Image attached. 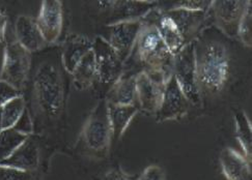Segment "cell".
<instances>
[{
  "label": "cell",
  "instance_id": "obj_5",
  "mask_svg": "<svg viewBox=\"0 0 252 180\" xmlns=\"http://www.w3.org/2000/svg\"><path fill=\"white\" fill-rule=\"evenodd\" d=\"M80 140L86 153L99 159L106 158L109 154L112 142L111 126L108 115L107 102L103 98L86 118L81 130Z\"/></svg>",
  "mask_w": 252,
  "mask_h": 180
},
{
  "label": "cell",
  "instance_id": "obj_24",
  "mask_svg": "<svg viewBox=\"0 0 252 180\" xmlns=\"http://www.w3.org/2000/svg\"><path fill=\"white\" fill-rule=\"evenodd\" d=\"M235 128L236 137L239 144L243 150L244 156L251 162L252 156V128L251 122L243 110H238L235 112Z\"/></svg>",
  "mask_w": 252,
  "mask_h": 180
},
{
  "label": "cell",
  "instance_id": "obj_8",
  "mask_svg": "<svg viewBox=\"0 0 252 180\" xmlns=\"http://www.w3.org/2000/svg\"><path fill=\"white\" fill-rule=\"evenodd\" d=\"M93 52L95 60L96 82L110 87L125 74L126 63L103 36L93 41Z\"/></svg>",
  "mask_w": 252,
  "mask_h": 180
},
{
  "label": "cell",
  "instance_id": "obj_13",
  "mask_svg": "<svg viewBox=\"0 0 252 180\" xmlns=\"http://www.w3.org/2000/svg\"><path fill=\"white\" fill-rule=\"evenodd\" d=\"M37 27L46 43L49 46H55L60 41L63 29V3L58 0L43 1L38 16L35 18Z\"/></svg>",
  "mask_w": 252,
  "mask_h": 180
},
{
  "label": "cell",
  "instance_id": "obj_16",
  "mask_svg": "<svg viewBox=\"0 0 252 180\" xmlns=\"http://www.w3.org/2000/svg\"><path fill=\"white\" fill-rule=\"evenodd\" d=\"M40 145L34 134H32L11 156L4 159L0 165L25 170V171H37L40 170Z\"/></svg>",
  "mask_w": 252,
  "mask_h": 180
},
{
  "label": "cell",
  "instance_id": "obj_1",
  "mask_svg": "<svg viewBox=\"0 0 252 180\" xmlns=\"http://www.w3.org/2000/svg\"><path fill=\"white\" fill-rule=\"evenodd\" d=\"M27 80L26 108L32 127L51 126L65 114L70 96L71 75L63 69L61 49L49 46L34 53ZM24 92V91H23Z\"/></svg>",
  "mask_w": 252,
  "mask_h": 180
},
{
  "label": "cell",
  "instance_id": "obj_31",
  "mask_svg": "<svg viewBox=\"0 0 252 180\" xmlns=\"http://www.w3.org/2000/svg\"><path fill=\"white\" fill-rule=\"evenodd\" d=\"M7 28V16L0 9V43L5 42V34Z\"/></svg>",
  "mask_w": 252,
  "mask_h": 180
},
{
  "label": "cell",
  "instance_id": "obj_9",
  "mask_svg": "<svg viewBox=\"0 0 252 180\" xmlns=\"http://www.w3.org/2000/svg\"><path fill=\"white\" fill-rule=\"evenodd\" d=\"M166 79L145 71L136 73V102L139 112L155 116L159 109Z\"/></svg>",
  "mask_w": 252,
  "mask_h": 180
},
{
  "label": "cell",
  "instance_id": "obj_17",
  "mask_svg": "<svg viewBox=\"0 0 252 180\" xmlns=\"http://www.w3.org/2000/svg\"><path fill=\"white\" fill-rule=\"evenodd\" d=\"M219 163L226 180H251V162L234 148L222 150Z\"/></svg>",
  "mask_w": 252,
  "mask_h": 180
},
{
  "label": "cell",
  "instance_id": "obj_22",
  "mask_svg": "<svg viewBox=\"0 0 252 180\" xmlns=\"http://www.w3.org/2000/svg\"><path fill=\"white\" fill-rule=\"evenodd\" d=\"M27 111L23 96L13 99L0 106V131L15 128Z\"/></svg>",
  "mask_w": 252,
  "mask_h": 180
},
{
  "label": "cell",
  "instance_id": "obj_25",
  "mask_svg": "<svg viewBox=\"0 0 252 180\" xmlns=\"http://www.w3.org/2000/svg\"><path fill=\"white\" fill-rule=\"evenodd\" d=\"M252 2L249 1L244 12L243 17L239 24L237 39L243 44L246 48L251 49L252 47Z\"/></svg>",
  "mask_w": 252,
  "mask_h": 180
},
{
  "label": "cell",
  "instance_id": "obj_10",
  "mask_svg": "<svg viewBox=\"0 0 252 180\" xmlns=\"http://www.w3.org/2000/svg\"><path fill=\"white\" fill-rule=\"evenodd\" d=\"M190 107H192L191 103L171 75L165 82L160 106L155 114V119L160 123L179 120L188 114Z\"/></svg>",
  "mask_w": 252,
  "mask_h": 180
},
{
  "label": "cell",
  "instance_id": "obj_21",
  "mask_svg": "<svg viewBox=\"0 0 252 180\" xmlns=\"http://www.w3.org/2000/svg\"><path fill=\"white\" fill-rule=\"evenodd\" d=\"M72 83L78 90H85L96 82L95 60L93 50L87 53L71 74Z\"/></svg>",
  "mask_w": 252,
  "mask_h": 180
},
{
  "label": "cell",
  "instance_id": "obj_14",
  "mask_svg": "<svg viewBox=\"0 0 252 180\" xmlns=\"http://www.w3.org/2000/svg\"><path fill=\"white\" fill-rule=\"evenodd\" d=\"M15 35L16 41L32 54L41 52L49 47L37 27L35 19L31 16H18L15 23Z\"/></svg>",
  "mask_w": 252,
  "mask_h": 180
},
{
  "label": "cell",
  "instance_id": "obj_3",
  "mask_svg": "<svg viewBox=\"0 0 252 180\" xmlns=\"http://www.w3.org/2000/svg\"><path fill=\"white\" fill-rule=\"evenodd\" d=\"M208 29L194 43L196 74L201 97L217 96L223 90L230 70L227 46L218 37L209 35Z\"/></svg>",
  "mask_w": 252,
  "mask_h": 180
},
{
  "label": "cell",
  "instance_id": "obj_18",
  "mask_svg": "<svg viewBox=\"0 0 252 180\" xmlns=\"http://www.w3.org/2000/svg\"><path fill=\"white\" fill-rule=\"evenodd\" d=\"M110 105L131 106L136 105V74L126 75L109 87L104 98Z\"/></svg>",
  "mask_w": 252,
  "mask_h": 180
},
{
  "label": "cell",
  "instance_id": "obj_7",
  "mask_svg": "<svg viewBox=\"0 0 252 180\" xmlns=\"http://www.w3.org/2000/svg\"><path fill=\"white\" fill-rule=\"evenodd\" d=\"M194 43L188 45L174 55L172 76L191 106L199 107L202 103V97L197 81Z\"/></svg>",
  "mask_w": 252,
  "mask_h": 180
},
{
  "label": "cell",
  "instance_id": "obj_12",
  "mask_svg": "<svg viewBox=\"0 0 252 180\" xmlns=\"http://www.w3.org/2000/svg\"><path fill=\"white\" fill-rule=\"evenodd\" d=\"M141 26L142 20L124 21L107 24L106 26L107 37H103L125 63H127L133 54Z\"/></svg>",
  "mask_w": 252,
  "mask_h": 180
},
{
  "label": "cell",
  "instance_id": "obj_23",
  "mask_svg": "<svg viewBox=\"0 0 252 180\" xmlns=\"http://www.w3.org/2000/svg\"><path fill=\"white\" fill-rule=\"evenodd\" d=\"M32 135L19 127L0 131V163L11 156Z\"/></svg>",
  "mask_w": 252,
  "mask_h": 180
},
{
  "label": "cell",
  "instance_id": "obj_29",
  "mask_svg": "<svg viewBox=\"0 0 252 180\" xmlns=\"http://www.w3.org/2000/svg\"><path fill=\"white\" fill-rule=\"evenodd\" d=\"M138 180H166L164 170L157 165H151L144 169Z\"/></svg>",
  "mask_w": 252,
  "mask_h": 180
},
{
  "label": "cell",
  "instance_id": "obj_2",
  "mask_svg": "<svg viewBox=\"0 0 252 180\" xmlns=\"http://www.w3.org/2000/svg\"><path fill=\"white\" fill-rule=\"evenodd\" d=\"M142 20L156 26L173 55L194 43L212 24L210 12H194L180 7H157Z\"/></svg>",
  "mask_w": 252,
  "mask_h": 180
},
{
  "label": "cell",
  "instance_id": "obj_28",
  "mask_svg": "<svg viewBox=\"0 0 252 180\" xmlns=\"http://www.w3.org/2000/svg\"><path fill=\"white\" fill-rule=\"evenodd\" d=\"M20 96H23L21 91L12 86L11 84L0 80V106Z\"/></svg>",
  "mask_w": 252,
  "mask_h": 180
},
{
  "label": "cell",
  "instance_id": "obj_20",
  "mask_svg": "<svg viewBox=\"0 0 252 180\" xmlns=\"http://www.w3.org/2000/svg\"><path fill=\"white\" fill-rule=\"evenodd\" d=\"M108 105V115L111 126L112 141H120L127 130L132 119L137 115L139 109L136 105L118 106Z\"/></svg>",
  "mask_w": 252,
  "mask_h": 180
},
{
  "label": "cell",
  "instance_id": "obj_30",
  "mask_svg": "<svg viewBox=\"0 0 252 180\" xmlns=\"http://www.w3.org/2000/svg\"><path fill=\"white\" fill-rule=\"evenodd\" d=\"M103 180H138V176L130 175L121 167H115L105 174Z\"/></svg>",
  "mask_w": 252,
  "mask_h": 180
},
{
  "label": "cell",
  "instance_id": "obj_26",
  "mask_svg": "<svg viewBox=\"0 0 252 180\" xmlns=\"http://www.w3.org/2000/svg\"><path fill=\"white\" fill-rule=\"evenodd\" d=\"M0 180H44V176L40 170L25 171L0 165Z\"/></svg>",
  "mask_w": 252,
  "mask_h": 180
},
{
  "label": "cell",
  "instance_id": "obj_19",
  "mask_svg": "<svg viewBox=\"0 0 252 180\" xmlns=\"http://www.w3.org/2000/svg\"><path fill=\"white\" fill-rule=\"evenodd\" d=\"M158 1H113L110 9L112 23L142 20L153 9L159 7Z\"/></svg>",
  "mask_w": 252,
  "mask_h": 180
},
{
  "label": "cell",
  "instance_id": "obj_11",
  "mask_svg": "<svg viewBox=\"0 0 252 180\" xmlns=\"http://www.w3.org/2000/svg\"><path fill=\"white\" fill-rule=\"evenodd\" d=\"M249 1L250 0H215L212 2L210 9L212 23L215 24L217 29L223 34L236 39L239 24Z\"/></svg>",
  "mask_w": 252,
  "mask_h": 180
},
{
  "label": "cell",
  "instance_id": "obj_27",
  "mask_svg": "<svg viewBox=\"0 0 252 180\" xmlns=\"http://www.w3.org/2000/svg\"><path fill=\"white\" fill-rule=\"evenodd\" d=\"M213 1L209 0H198V1H178L172 7H180L194 12H210Z\"/></svg>",
  "mask_w": 252,
  "mask_h": 180
},
{
  "label": "cell",
  "instance_id": "obj_15",
  "mask_svg": "<svg viewBox=\"0 0 252 180\" xmlns=\"http://www.w3.org/2000/svg\"><path fill=\"white\" fill-rule=\"evenodd\" d=\"M63 69L72 74L84 56L93 50V41L81 34L70 33L60 46Z\"/></svg>",
  "mask_w": 252,
  "mask_h": 180
},
{
  "label": "cell",
  "instance_id": "obj_4",
  "mask_svg": "<svg viewBox=\"0 0 252 180\" xmlns=\"http://www.w3.org/2000/svg\"><path fill=\"white\" fill-rule=\"evenodd\" d=\"M133 53L142 65L141 71L161 76L166 80L172 75L174 55L155 25L142 20Z\"/></svg>",
  "mask_w": 252,
  "mask_h": 180
},
{
  "label": "cell",
  "instance_id": "obj_6",
  "mask_svg": "<svg viewBox=\"0 0 252 180\" xmlns=\"http://www.w3.org/2000/svg\"><path fill=\"white\" fill-rule=\"evenodd\" d=\"M32 54L16 40L5 45L0 80L4 81L23 93L32 69Z\"/></svg>",
  "mask_w": 252,
  "mask_h": 180
}]
</instances>
